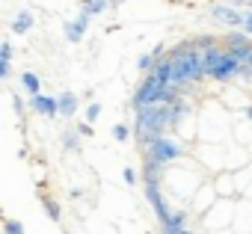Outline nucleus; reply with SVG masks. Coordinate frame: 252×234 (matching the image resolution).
<instances>
[{"instance_id": "1", "label": "nucleus", "mask_w": 252, "mask_h": 234, "mask_svg": "<svg viewBox=\"0 0 252 234\" xmlns=\"http://www.w3.org/2000/svg\"><path fill=\"white\" fill-rule=\"evenodd\" d=\"M169 125H175V110H172V104L158 101V104H146V107L137 110V134H140V140L146 146H152L158 137H163V131Z\"/></svg>"}, {"instance_id": "2", "label": "nucleus", "mask_w": 252, "mask_h": 234, "mask_svg": "<svg viewBox=\"0 0 252 234\" xmlns=\"http://www.w3.org/2000/svg\"><path fill=\"white\" fill-rule=\"evenodd\" d=\"M172 62H175V80H172V86H187V83H196L199 77H205L199 48H193V45L178 48L175 57H172Z\"/></svg>"}, {"instance_id": "3", "label": "nucleus", "mask_w": 252, "mask_h": 234, "mask_svg": "<svg viewBox=\"0 0 252 234\" xmlns=\"http://www.w3.org/2000/svg\"><path fill=\"white\" fill-rule=\"evenodd\" d=\"M149 154H152L155 160H160V163H172V160H178V157L184 154V148H181L175 140H169V137H158V140L149 146Z\"/></svg>"}, {"instance_id": "4", "label": "nucleus", "mask_w": 252, "mask_h": 234, "mask_svg": "<svg viewBox=\"0 0 252 234\" xmlns=\"http://www.w3.org/2000/svg\"><path fill=\"white\" fill-rule=\"evenodd\" d=\"M30 107L39 113V116H45V119H57L60 116V98H51V95H30Z\"/></svg>"}, {"instance_id": "5", "label": "nucleus", "mask_w": 252, "mask_h": 234, "mask_svg": "<svg viewBox=\"0 0 252 234\" xmlns=\"http://www.w3.org/2000/svg\"><path fill=\"white\" fill-rule=\"evenodd\" d=\"M243 65H246V62H240L237 57H231V54L225 51V54H222V62L217 65V71H214L211 77H214V80H231L234 74H240V71H243Z\"/></svg>"}, {"instance_id": "6", "label": "nucleus", "mask_w": 252, "mask_h": 234, "mask_svg": "<svg viewBox=\"0 0 252 234\" xmlns=\"http://www.w3.org/2000/svg\"><path fill=\"white\" fill-rule=\"evenodd\" d=\"M146 199H149V205L155 207V213H158L160 222H166V219L172 216V210L166 207V202H163V196H160V184H146Z\"/></svg>"}, {"instance_id": "7", "label": "nucleus", "mask_w": 252, "mask_h": 234, "mask_svg": "<svg viewBox=\"0 0 252 234\" xmlns=\"http://www.w3.org/2000/svg\"><path fill=\"white\" fill-rule=\"evenodd\" d=\"M211 18L220 21V24H225V27H243V21H246L243 12L228 9V6H211Z\"/></svg>"}, {"instance_id": "8", "label": "nucleus", "mask_w": 252, "mask_h": 234, "mask_svg": "<svg viewBox=\"0 0 252 234\" xmlns=\"http://www.w3.org/2000/svg\"><path fill=\"white\" fill-rule=\"evenodd\" d=\"M228 54H231V57H237L240 62H249V54H252L249 39H246V36H240V33H231V36H228Z\"/></svg>"}, {"instance_id": "9", "label": "nucleus", "mask_w": 252, "mask_h": 234, "mask_svg": "<svg viewBox=\"0 0 252 234\" xmlns=\"http://www.w3.org/2000/svg\"><path fill=\"white\" fill-rule=\"evenodd\" d=\"M86 27H89V15H83V12H80V18H77V21H68V24L63 27V33H65V39H68V42H80V39H83V33H86Z\"/></svg>"}, {"instance_id": "10", "label": "nucleus", "mask_w": 252, "mask_h": 234, "mask_svg": "<svg viewBox=\"0 0 252 234\" xmlns=\"http://www.w3.org/2000/svg\"><path fill=\"white\" fill-rule=\"evenodd\" d=\"M152 74H155L160 83H169V86H172V80H175V62H172V59H158L155 68H152Z\"/></svg>"}, {"instance_id": "11", "label": "nucleus", "mask_w": 252, "mask_h": 234, "mask_svg": "<svg viewBox=\"0 0 252 234\" xmlns=\"http://www.w3.org/2000/svg\"><path fill=\"white\" fill-rule=\"evenodd\" d=\"M163 166H166V163H160V160H155V157L149 154V160H146V166H143V178H146V184H160V178H163Z\"/></svg>"}, {"instance_id": "12", "label": "nucleus", "mask_w": 252, "mask_h": 234, "mask_svg": "<svg viewBox=\"0 0 252 234\" xmlns=\"http://www.w3.org/2000/svg\"><path fill=\"white\" fill-rule=\"evenodd\" d=\"M57 98H60V116L71 119V116H74V110H77V98H74L71 92H63V95H57Z\"/></svg>"}, {"instance_id": "13", "label": "nucleus", "mask_w": 252, "mask_h": 234, "mask_svg": "<svg viewBox=\"0 0 252 234\" xmlns=\"http://www.w3.org/2000/svg\"><path fill=\"white\" fill-rule=\"evenodd\" d=\"M33 12H18L15 21H12V33H30L33 30Z\"/></svg>"}, {"instance_id": "14", "label": "nucleus", "mask_w": 252, "mask_h": 234, "mask_svg": "<svg viewBox=\"0 0 252 234\" xmlns=\"http://www.w3.org/2000/svg\"><path fill=\"white\" fill-rule=\"evenodd\" d=\"M184 222H187V213H184V210H175V213L163 222V234H175V231H181Z\"/></svg>"}, {"instance_id": "15", "label": "nucleus", "mask_w": 252, "mask_h": 234, "mask_svg": "<svg viewBox=\"0 0 252 234\" xmlns=\"http://www.w3.org/2000/svg\"><path fill=\"white\" fill-rule=\"evenodd\" d=\"M21 86H24L30 95H39V92H42V83H39V77H36L33 71H21Z\"/></svg>"}, {"instance_id": "16", "label": "nucleus", "mask_w": 252, "mask_h": 234, "mask_svg": "<svg viewBox=\"0 0 252 234\" xmlns=\"http://www.w3.org/2000/svg\"><path fill=\"white\" fill-rule=\"evenodd\" d=\"M107 9V0H83V15H101Z\"/></svg>"}, {"instance_id": "17", "label": "nucleus", "mask_w": 252, "mask_h": 234, "mask_svg": "<svg viewBox=\"0 0 252 234\" xmlns=\"http://www.w3.org/2000/svg\"><path fill=\"white\" fill-rule=\"evenodd\" d=\"M155 62H158V57H155V54H143V57L137 59V68H140V71H152V68H155Z\"/></svg>"}, {"instance_id": "18", "label": "nucleus", "mask_w": 252, "mask_h": 234, "mask_svg": "<svg viewBox=\"0 0 252 234\" xmlns=\"http://www.w3.org/2000/svg\"><path fill=\"white\" fill-rule=\"evenodd\" d=\"M128 137H131L128 125H116V128H113V140H119V143H128Z\"/></svg>"}, {"instance_id": "19", "label": "nucleus", "mask_w": 252, "mask_h": 234, "mask_svg": "<svg viewBox=\"0 0 252 234\" xmlns=\"http://www.w3.org/2000/svg\"><path fill=\"white\" fill-rule=\"evenodd\" d=\"M98 116H101V104H89V107H86V122L92 125Z\"/></svg>"}, {"instance_id": "20", "label": "nucleus", "mask_w": 252, "mask_h": 234, "mask_svg": "<svg viewBox=\"0 0 252 234\" xmlns=\"http://www.w3.org/2000/svg\"><path fill=\"white\" fill-rule=\"evenodd\" d=\"M6 234H24V225L18 219H6Z\"/></svg>"}, {"instance_id": "21", "label": "nucleus", "mask_w": 252, "mask_h": 234, "mask_svg": "<svg viewBox=\"0 0 252 234\" xmlns=\"http://www.w3.org/2000/svg\"><path fill=\"white\" fill-rule=\"evenodd\" d=\"M77 134H80V131H77ZM77 134H74V131H68V134L63 137V146H65V148H77Z\"/></svg>"}, {"instance_id": "22", "label": "nucleus", "mask_w": 252, "mask_h": 234, "mask_svg": "<svg viewBox=\"0 0 252 234\" xmlns=\"http://www.w3.org/2000/svg\"><path fill=\"white\" fill-rule=\"evenodd\" d=\"M45 210H48V216H51L54 222L60 219V205H57V202H45Z\"/></svg>"}, {"instance_id": "23", "label": "nucleus", "mask_w": 252, "mask_h": 234, "mask_svg": "<svg viewBox=\"0 0 252 234\" xmlns=\"http://www.w3.org/2000/svg\"><path fill=\"white\" fill-rule=\"evenodd\" d=\"M0 59H12V45H9V42L0 45Z\"/></svg>"}, {"instance_id": "24", "label": "nucleus", "mask_w": 252, "mask_h": 234, "mask_svg": "<svg viewBox=\"0 0 252 234\" xmlns=\"http://www.w3.org/2000/svg\"><path fill=\"white\" fill-rule=\"evenodd\" d=\"M9 74H12V71H9V59H0V77H3V80H6Z\"/></svg>"}, {"instance_id": "25", "label": "nucleus", "mask_w": 252, "mask_h": 234, "mask_svg": "<svg viewBox=\"0 0 252 234\" xmlns=\"http://www.w3.org/2000/svg\"><path fill=\"white\" fill-rule=\"evenodd\" d=\"M125 181H128V184H137V172H134V169H125Z\"/></svg>"}, {"instance_id": "26", "label": "nucleus", "mask_w": 252, "mask_h": 234, "mask_svg": "<svg viewBox=\"0 0 252 234\" xmlns=\"http://www.w3.org/2000/svg\"><path fill=\"white\" fill-rule=\"evenodd\" d=\"M243 30L252 33V12H246V21H243Z\"/></svg>"}, {"instance_id": "27", "label": "nucleus", "mask_w": 252, "mask_h": 234, "mask_svg": "<svg viewBox=\"0 0 252 234\" xmlns=\"http://www.w3.org/2000/svg\"><path fill=\"white\" fill-rule=\"evenodd\" d=\"M77 131H80V134H83V137H89V134H92V128H89V122H86V125H80V128H77Z\"/></svg>"}, {"instance_id": "28", "label": "nucleus", "mask_w": 252, "mask_h": 234, "mask_svg": "<svg viewBox=\"0 0 252 234\" xmlns=\"http://www.w3.org/2000/svg\"><path fill=\"white\" fill-rule=\"evenodd\" d=\"M175 234H196V231H187V228H181V231H175Z\"/></svg>"}, {"instance_id": "29", "label": "nucleus", "mask_w": 252, "mask_h": 234, "mask_svg": "<svg viewBox=\"0 0 252 234\" xmlns=\"http://www.w3.org/2000/svg\"><path fill=\"white\" fill-rule=\"evenodd\" d=\"M228 3H231V6H240V3H243V0H228Z\"/></svg>"}, {"instance_id": "30", "label": "nucleus", "mask_w": 252, "mask_h": 234, "mask_svg": "<svg viewBox=\"0 0 252 234\" xmlns=\"http://www.w3.org/2000/svg\"><path fill=\"white\" fill-rule=\"evenodd\" d=\"M249 65H252V54H249Z\"/></svg>"}, {"instance_id": "31", "label": "nucleus", "mask_w": 252, "mask_h": 234, "mask_svg": "<svg viewBox=\"0 0 252 234\" xmlns=\"http://www.w3.org/2000/svg\"><path fill=\"white\" fill-rule=\"evenodd\" d=\"M116 3H125V0H116Z\"/></svg>"}]
</instances>
